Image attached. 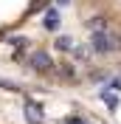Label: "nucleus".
<instances>
[{
    "label": "nucleus",
    "mask_w": 121,
    "mask_h": 124,
    "mask_svg": "<svg viewBox=\"0 0 121 124\" xmlns=\"http://www.w3.org/2000/svg\"><path fill=\"white\" fill-rule=\"evenodd\" d=\"M53 45L59 48V51H73V39L68 37V34H62V37H56V42Z\"/></svg>",
    "instance_id": "3"
},
{
    "label": "nucleus",
    "mask_w": 121,
    "mask_h": 124,
    "mask_svg": "<svg viewBox=\"0 0 121 124\" xmlns=\"http://www.w3.org/2000/svg\"><path fill=\"white\" fill-rule=\"evenodd\" d=\"M23 116L28 124H45V113H42V107H39L37 101H25V107H23Z\"/></svg>",
    "instance_id": "1"
},
{
    "label": "nucleus",
    "mask_w": 121,
    "mask_h": 124,
    "mask_svg": "<svg viewBox=\"0 0 121 124\" xmlns=\"http://www.w3.org/2000/svg\"><path fill=\"white\" fill-rule=\"evenodd\" d=\"M65 124H87V118H82V116H68Z\"/></svg>",
    "instance_id": "4"
},
{
    "label": "nucleus",
    "mask_w": 121,
    "mask_h": 124,
    "mask_svg": "<svg viewBox=\"0 0 121 124\" xmlns=\"http://www.w3.org/2000/svg\"><path fill=\"white\" fill-rule=\"evenodd\" d=\"M59 124H65V121H59Z\"/></svg>",
    "instance_id": "5"
},
{
    "label": "nucleus",
    "mask_w": 121,
    "mask_h": 124,
    "mask_svg": "<svg viewBox=\"0 0 121 124\" xmlns=\"http://www.w3.org/2000/svg\"><path fill=\"white\" fill-rule=\"evenodd\" d=\"M53 62H51V56L45 54V51H37V54L31 56V68H37V70H48Z\"/></svg>",
    "instance_id": "2"
}]
</instances>
